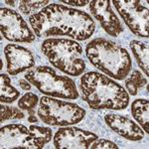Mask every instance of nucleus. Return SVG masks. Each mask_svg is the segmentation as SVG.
<instances>
[{"mask_svg": "<svg viewBox=\"0 0 149 149\" xmlns=\"http://www.w3.org/2000/svg\"><path fill=\"white\" fill-rule=\"evenodd\" d=\"M29 22L37 37L67 36L78 41L91 38L95 23L85 11L51 3L38 13L30 16Z\"/></svg>", "mask_w": 149, "mask_h": 149, "instance_id": "nucleus-1", "label": "nucleus"}, {"mask_svg": "<svg viewBox=\"0 0 149 149\" xmlns=\"http://www.w3.org/2000/svg\"><path fill=\"white\" fill-rule=\"evenodd\" d=\"M83 100L93 109H124L128 105L129 95L119 84L105 74L88 72L81 78Z\"/></svg>", "mask_w": 149, "mask_h": 149, "instance_id": "nucleus-2", "label": "nucleus"}, {"mask_svg": "<svg viewBox=\"0 0 149 149\" xmlns=\"http://www.w3.org/2000/svg\"><path fill=\"white\" fill-rule=\"evenodd\" d=\"M86 55L93 66L115 80H123L130 73L132 62L120 45L104 38L93 39L86 45Z\"/></svg>", "mask_w": 149, "mask_h": 149, "instance_id": "nucleus-3", "label": "nucleus"}, {"mask_svg": "<svg viewBox=\"0 0 149 149\" xmlns=\"http://www.w3.org/2000/svg\"><path fill=\"white\" fill-rule=\"evenodd\" d=\"M42 53L55 68L70 76H80L86 70L83 48L74 40L50 38L43 42Z\"/></svg>", "mask_w": 149, "mask_h": 149, "instance_id": "nucleus-4", "label": "nucleus"}, {"mask_svg": "<svg viewBox=\"0 0 149 149\" xmlns=\"http://www.w3.org/2000/svg\"><path fill=\"white\" fill-rule=\"evenodd\" d=\"M25 79L35 86L39 92L48 97L67 100H76L79 97L74 81L67 76L58 74L51 67H35L26 73Z\"/></svg>", "mask_w": 149, "mask_h": 149, "instance_id": "nucleus-5", "label": "nucleus"}, {"mask_svg": "<svg viewBox=\"0 0 149 149\" xmlns=\"http://www.w3.org/2000/svg\"><path fill=\"white\" fill-rule=\"evenodd\" d=\"M37 113L44 123L54 126H69L79 123L86 115V110L76 103L43 97Z\"/></svg>", "mask_w": 149, "mask_h": 149, "instance_id": "nucleus-6", "label": "nucleus"}, {"mask_svg": "<svg viewBox=\"0 0 149 149\" xmlns=\"http://www.w3.org/2000/svg\"><path fill=\"white\" fill-rule=\"evenodd\" d=\"M113 3L119 15L134 35L148 37L149 17L147 1L138 0H114Z\"/></svg>", "mask_w": 149, "mask_h": 149, "instance_id": "nucleus-7", "label": "nucleus"}, {"mask_svg": "<svg viewBox=\"0 0 149 149\" xmlns=\"http://www.w3.org/2000/svg\"><path fill=\"white\" fill-rule=\"evenodd\" d=\"M0 30L4 38L11 42L32 43L35 40V33L22 16L9 8L0 9Z\"/></svg>", "mask_w": 149, "mask_h": 149, "instance_id": "nucleus-8", "label": "nucleus"}, {"mask_svg": "<svg viewBox=\"0 0 149 149\" xmlns=\"http://www.w3.org/2000/svg\"><path fill=\"white\" fill-rule=\"evenodd\" d=\"M98 139L97 134L77 127H63L56 132L53 141L57 149H92Z\"/></svg>", "mask_w": 149, "mask_h": 149, "instance_id": "nucleus-9", "label": "nucleus"}, {"mask_svg": "<svg viewBox=\"0 0 149 149\" xmlns=\"http://www.w3.org/2000/svg\"><path fill=\"white\" fill-rule=\"evenodd\" d=\"M90 11L105 32L112 37H117L123 32V27L111 8V1L109 0H92L88 2Z\"/></svg>", "mask_w": 149, "mask_h": 149, "instance_id": "nucleus-10", "label": "nucleus"}, {"mask_svg": "<svg viewBox=\"0 0 149 149\" xmlns=\"http://www.w3.org/2000/svg\"><path fill=\"white\" fill-rule=\"evenodd\" d=\"M1 148L37 149L33 133L22 124H9L0 129Z\"/></svg>", "mask_w": 149, "mask_h": 149, "instance_id": "nucleus-11", "label": "nucleus"}, {"mask_svg": "<svg viewBox=\"0 0 149 149\" xmlns=\"http://www.w3.org/2000/svg\"><path fill=\"white\" fill-rule=\"evenodd\" d=\"M4 54L7 61V72L11 76H16L35 66L33 54L22 46L8 44L4 48Z\"/></svg>", "mask_w": 149, "mask_h": 149, "instance_id": "nucleus-12", "label": "nucleus"}, {"mask_svg": "<svg viewBox=\"0 0 149 149\" xmlns=\"http://www.w3.org/2000/svg\"><path fill=\"white\" fill-rule=\"evenodd\" d=\"M105 123L112 131L131 141H138L144 137V131L136 122L121 114L109 113L104 116Z\"/></svg>", "mask_w": 149, "mask_h": 149, "instance_id": "nucleus-13", "label": "nucleus"}, {"mask_svg": "<svg viewBox=\"0 0 149 149\" xmlns=\"http://www.w3.org/2000/svg\"><path fill=\"white\" fill-rule=\"evenodd\" d=\"M131 113L143 130L149 133V102L148 100H135L131 103Z\"/></svg>", "mask_w": 149, "mask_h": 149, "instance_id": "nucleus-14", "label": "nucleus"}, {"mask_svg": "<svg viewBox=\"0 0 149 149\" xmlns=\"http://www.w3.org/2000/svg\"><path fill=\"white\" fill-rule=\"evenodd\" d=\"M130 49L136 59L138 66L144 72L146 77L149 76V47L147 43H143L137 40L130 42Z\"/></svg>", "mask_w": 149, "mask_h": 149, "instance_id": "nucleus-15", "label": "nucleus"}, {"mask_svg": "<svg viewBox=\"0 0 149 149\" xmlns=\"http://www.w3.org/2000/svg\"><path fill=\"white\" fill-rule=\"evenodd\" d=\"M20 97L19 91L11 85V80L8 74H1L0 76V102L9 103L15 102Z\"/></svg>", "mask_w": 149, "mask_h": 149, "instance_id": "nucleus-16", "label": "nucleus"}, {"mask_svg": "<svg viewBox=\"0 0 149 149\" xmlns=\"http://www.w3.org/2000/svg\"><path fill=\"white\" fill-rule=\"evenodd\" d=\"M148 84L146 78L143 76L137 70L133 71L128 77V79L125 81V86L126 90L128 91V95H136L141 88L146 86Z\"/></svg>", "mask_w": 149, "mask_h": 149, "instance_id": "nucleus-17", "label": "nucleus"}, {"mask_svg": "<svg viewBox=\"0 0 149 149\" xmlns=\"http://www.w3.org/2000/svg\"><path fill=\"white\" fill-rule=\"evenodd\" d=\"M29 129L33 133L34 141L37 149L43 148L52 139V130L48 127H42L37 125H31Z\"/></svg>", "mask_w": 149, "mask_h": 149, "instance_id": "nucleus-18", "label": "nucleus"}, {"mask_svg": "<svg viewBox=\"0 0 149 149\" xmlns=\"http://www.w3.org/2000/svg\"><path fill=\"white\" fill-rule=\"evenodd\" d=\"M50 1L49 0H45V1H29V0H22L19 1V10H20L24 15H34L38 13V10H42L46 6L49 5Z\"/></svg>", "mask_w": 149, "mask_h": 149, "instance_id": "nucleus-19", "label": "nucleus"}, {"mask_svg": "<svg viewBox=\"0 0 149 149\" xmlns=\"http://www.w3.org/2000/svg\"><path fill=\"white\" fill-rule=\"evenodd\" d=\"M24 117L25 114L18 107L3 105V103L0 105V121L1 122L9 120V119H22Z\"/></svg>", "mask_w": 149, "mask_h": 149, "instance_id": "nucleus-20", "label": "nucleus"}, {"mask_svg": "<svg viewBox=\"0 0 149 149\" xmlns=\"http://www.w3.org/2000/svg\"><path fill=\"white\" fill-rule=\"evenodd\" d=\"M38 102H39V98L37 95L33 93H27L23 95L22 97L19 98L18 100V107L19 109L27 110H35V107H37Z\"/></svg>", "mask_w": 149, "mask_h": 149, "instance_id": "nucleus-21", "label": "nucleus"}, {"mask_svg": "<svg viewBox=\"0 0 149 149\" xmlns=\"http://www.w3.org/2000/svg\"><path fill=\"white\" fill-rule=\"evenodd\" d=\"M117 148H118V146L115 143L111 142L109 140L100 139V138L92 146V149H117Z\"/></svg>", "mask_w": 149, "mask_h": 149, "instance_id": "nucleus-22", "label": "nucleus"}, {"mask_svg": "<svg viewBox=\"0 0 149 149\" xmlns=\"http://www.w3.org/2000/svg\"><path fill=\"white\" fill-rule=\"evenodd\" d=\"M63 3H66L67 5H72V6H78V7H81V6H86V4L90 1L88 0H76V1H70V0H62Z\"/></svg>", "mask_w": 149, "mask_h": 149, "instance_id": "nucleus-23", "label": "nucleus"}, {"mask_svg": "<svg viewBox=\"0 0 149 149\" xmlns=\"http://www.w3.org/2000/svg\"><path fill=\"white\" fill-rule=\"evenodd\" d=\"M19 85H20L21 88L24 91H29L31 88L30 83H29L27 80H20L19 81Z\"/></svg>", "mask_w": 149, "mask_h": 149, "instance_id": "nucleus-24", "label": "nucleus"}, {"mask_svg": "<svg viewBox=\"0 0 149 149\" xmlns=\"http://www.w3.org/2000/svg\"><path fill=\"white\" fill-rule=\"evenodd\" d=\"M28 121L29 122H38V117L35 114H29L28 116Z\"/></svg>", "mask_w": 149, "mask_h": 149, "instance_id": "nucleus-25", "label": "nucleus"}, {"mask_svg": "<svg viewBox=\"0 0 149 149\" xmlns=\"http://www.w3.org/2000/svg\"><path fill=\"white\" fill-rule=\"evenodd\" d=\"M6 4H8V5H11V6H15L16 5V1H5Z\"/></svg>", "mask_w": 149, "mask_h": 149, "instance_id": "nucleus-26", "label": "nucleus"}, {"mask_svg": "<svg viewBox=\"0 0 149 149\" xmlns=\"http://www.w3.org/2000/svg\"><path fill=\"white\" fill-rule=\"evenodd\" d=\"M0 63H1V67H0V69H3V62H2V60H0Z\"/></svg>", "mask_w": 149, "mask_h": 149, "instance_id": "nucleus-27", "label": "nucleus"}]
</instances>
